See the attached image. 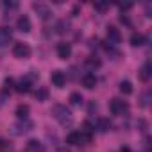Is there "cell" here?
Wrapping results in <instances>:
<instances>
[{
    "label": "cell",
    "mask_w": 152,
    "mask_h": 152,
    "mask_svg": "<svg viewBox=\"0 0 152 152\" xmlns=\"http://www.w3.org/2000/svg\"><path fill=\"white\" fill-rule=\"evenodd\" d=\"M50 113H52V116H54L59 124H63V125L72 124V111H70L66 106H63V104H56V106L50 109Z\"/></svg>",
    "instance_id": "obj_1"
},
{
    "label": "cell",
    "mask_w": 152,
    "mask_h": 152,
    "mask_svg": "<svg viewBox=\"0 0 152 152\" xmlns=\"http://www.w3.org/2000/svg\"><path fill=\"white\" fill-rule=\"evenodd\" d=\"M90 141H91V132H86V131H73L66 136L68 145H86Z\"/></svg>",
    "instance_id": "obj_2"
},
{
    "label": "cell",
    "mask_w": 152,
    "mask_h": 152,
    "mask_svg": "<svg viewBox=\"0 0 152 152\" xmlns=\"http://www.w3.org/2000/svg\"><path fill=\"white\" fill-rule=\"evenodd\" d=\"M109 111L116 116H122V115H127L129 111V104L127 100H122V99H113L109 102Z\"/></svg>",
    "instance_id": "obj_3"
},
{
    "label": "cell",
    "mask_w": 152,
    "mask_h": 152,
    "mask_svg": "<svg viewBox=\"0 0 152 152\" xmlns=\"http://www.w3.org/2000/svg\"><path fill=\"white\" fill-rule=\"evenodd\" d=\"M31 47L27 45V43H22V41H18V43H15V47H13V56L15 57H18V59H27V57H31Z\"/></svg>",
    "instance_id": "obj_4"
},
{
    "label": "cell",
    "mask_w": 152,
    "mask_h": 152,
    "mask_svg": "<svg viewBox=\"0 0 152 152\" xmlns=\"http://www.w3.org/2000/svg\"><path fill=\"white\" fill-rule=\"evenodd\" d=\"M32 9L38 13V16H39L41 20H48V18L52 16L50 7H48L47 4H43V2H34V4H32Z\"/></svg>",
    "instance_id": "obj_5"
},
{
    "label": "cell",
    "mask_w": 152,
    "mask_h": 152,
    "mask_svg": "<svg viewBox=\"0 0 152 152\" xmlns=\"http://www.w3.org/2000/svg\"><path fill=\"white\" fill-rule=\"evenodd\" d=\"M50 83L56 86V88H64V84H66V75L61 72V70H54L52 72V75H50Z\"/></svg>",
    "instance_id": "obj_6"
},
{
    "label": "cell",
    "mask_w": 152,
    "mask_h": 152,
    "mask_svg": "<svg viewBox=\"0 0 152 152\" xmlns=\"http://www.w3.org/2000/svg\"><path fill=\"white\" fill-rule=\"evenodd\" d=\"M120 41H122V34H120V31H118L115 25H109V27H107V43L118 47Z\"/></svg>",
    "instance_id": "obj_7"
},
{
    "label": "cell",
    "mask_w": 152,
    "mask_h": 152,
    "mask_svg": "<svg viewBox=\"0 0 152 152\" xmlns=\"http://www.w3.org/2000/svg\"><path fill=\"white\" fill-rule=\"evenodd\" d=\"M56 52H57V57L59 59H68L72 56V45L66 43V41H61V43H57Z\"/></svg>",
    "instance_id": "obj_8"
},
{
    "label": "cell",
    "mask_w": 152,
    "mask_h": 152,
    "mask_svg": "<svg viewBox=\"0 0 152 152\" xmlns=\"http://www.w3.org/2000/svg\"><path fill=\"white\" fill-rule=\"evenodd\" d=\"M16 29L20 31V32H31V29H32V23H31V18L27 16V15H22L18 20H16Z\"/></svg>",
    "instance_id": "obj_9"
},
{
    "label": "cell",
    "mask_w": 152,
    "mask_h": 152,
    "mask_svg": "<svg viewBox=\"0 0 152 152\" xmlns=\"http://www.w3.org/2000/svg\"><path fill=\"white\" fill-rule=\"evenodd\" d=\"M32 127H34V124H32L29 118H25V120H20V122L13 127V129H15L13 132H15V134H23V132H29Z\"/></svg>",
    "instance_id": "obj_10"
},
{
    "label": "cell",
    "mask_w": 152,
    "mask_h": 152,
    "mask_svg": "<svg viewBox=\"0 0 152 152\" xmlns=\"http://www.w3.org/2000/svg\"><path fill=\"white\" fill-rule=\"evenodd\" d=\"M138 75H140V79H141L143 83H148V81H150V77H152V66H150V63H148V61L141 64V68H140Z\"/></svg>",
    "instance_id": "obj_11"
},
{
    "label": "cell",
    "mask_w": 152,
    "mask_h": 152,
    "mask_svg": "<svg viewBox=\"0 0 152 152\" xmlns=\"http://www.w3.org/2000/svg\"><path fill=\"white\" fill-rule=\"evenodd\" d=\"M81 83H83V86H84L86 90H93V88L97 86V77H95V73H91V72L84 73L83 79H81Z\"/></svg>",
    "instance_id": "obj_12"
},
{
    "label": "cell",
    "mask_w": 152,
    "mask_h": 152,
    "mask_svg": "<svg viewBox=\"0 0 152 152\" xmlns=\"http://www.w3.org/2000/svg\"><path fill=\"white\" fill-rule=\"evenodd\" d=\"M13 39V32L9 27H0V47H6L9 45Z\"/></svg>",
    "instance_id": "obj_13"
},
{
    "label": "cell",
    "mask_w": 152,
    "mask_h": 152,
    "mask_svg": "<svg viewBox=\"0 0 152 152\" xmlns=\"http://www.w3.org/2000/svg\"><path fill=\"white\" fill-rule=\"evenodd\" d=\"M31 86H32V83H31L27 77H23V79H20V81L15 84V90H16L18 93H29V91H31Z\"/></svg>",
    "instance_id": "obj_14"
},
{
    "label": "cell",
    "mask_w": 152,
    "mask_h": 152,
    "mask_svg": "<svg viewBox=\"0 0 152 152\" xmlns=\"http://www.w3.org/2000/svg\"><path fill=\"white\" fill-rule=\"evenodd\" d=\"M29 111H31V107L27 104H18L15 115L18 116V120H25V118H29Z\"/></svg>",
    "instance_id": "obj_15"
},
{
    "label": "cell",
    "mask_w": 152,
    "mask_h": 152,
    "mask_svg": "<svg viewBox=\"0 0 152 152\" xmlns=\"http://www.w3.org/2000/svg\"><path fill=\"white\" fill-rule=\"evenodd\" d=\"M95 129H97L99 132H107V131L111 129V122H109V118H99L97 124H95Z\"/></svg>",
    "instance_id": "obj_16"
},
{
    "label": "cell",
    "mask_w": 152,
    "mask_h": 152,
    "mask_svg": "<svg viewBox=\"0 0 152 152\" xmlns=\"http://www.w3.org/2000/svg\"><path fill=\"white\" fill-rule=\"evenodd\" d=\"M27 148H29V152H45L43 143L38 141V140H29L27 141Z\"/></svg>",
    "instance_id": "obj_17"
},
{
    "label": "cell",
    "mask_w": 152,
    "mask_h": 152,
    "mask_svg": "<svg viewBox=\"0 0 152 152\" xmlns=\"http://www.w3.org/2000/svg\"><path fill=\"white\" fill-rule=\"evenodd\" d=\"M129 41H131L132 47H141V45H145V36L140 34V32H132L131 38H129Z\"/></svg>",
    "instance_id": "obj_18"
},
{
    "label": "cell",
    "mask_w": 152,
    "mask_h": 152,
    "mask_svg": "<svg viewBox=\"0 0 152 152\" xmlns=\"http://www.w3.org/2000/svg\"><path fill=\"white\" fill-rule=\"evenodd\" d=\"M100 64H102V61H100V57H97V56H90V57L86 59V66H88L90 70H97V68H100Z\"/></svg>",
    "instance_id": "obj_19"
},
{
    "label": "cell",
    "mask_w": 152,
    "mask_h": 152,
    "mask_svg": "<svg viewBox=\"0 0 152 152\" xmlns=\"http://www.w3.org/2000/svg\"><path fill=\"white\" fill-rule=\"evenodd\" d=\"M118 90L124 93V95H131L132 93V84H131V81H120V86H118Z\"/></svg>",
    "instance_id": "obj_20"
},
{
    "label": "cell",
    "mask_w": 152,
    "mask_h": 152,
    "mask_svg": "<svg viewBox=\"0 0 152 152\" xmlns=\"http://www.w3.org/2000/svg\"><path fill=\"white\" fill-rule=\"evenodd\" d=\"M34 99H36L38 102L48 100V90H47V88H38V91L34 93Z\"/></svg>",
    "instance_id": "obj_21"
},
{
    "label": "cell",
    "mask_w": 152,
    "mask_h": 152,
    "mask_svg": "<svg viewBox=\"0 0 152 152\" xmlns=\"http://www.w3.org/2000/svg\"><path fill=\"white\" fill-rule=\"evenodd\" d=\"M68 29H70V23L66 20H59L56 23V32L57 34H64V32H68Z\"/></svg>",
    "instance_id": "obj_22"
},
{
    "label": "cell",
    "mask_w": 152,
    "mask_h": 152,
    "mask_svg": "<svg viewBox=\"0 0 152 152\" xmlns=\"http://www.w3.org/2000/svg\"><path fill=\"white\" fill-rule=\"evenodd\" d=\"M83 95L79 93V91H73V93H70V104L72 106H81L83 104Z\"/></svg>",
    "instance_id": "obj_23"
},
{
    "label": "cell",
    "mask_w": 152,
    "mask_h": 152,
    "mask_svg": "<svg viewBox=\"0 0 152 152\" xmlns=\"http://www.w3.org/2000/svg\"><path fill=\"white\" fill-rule=\"evenodd\" d=\"M140 106H141V107H148V106H150V91H148V90L141 93V97H140Z\"/></svg>",
    "instance_id": "obj_24"
},
{
    "label": "cell",
    "mask_w": 152,
    "mask_h": 152,
    "mask_svg": "<svg viewBox=\"0 0 152 152\" xmlns=\"http://www.w3.org/2000/svg\"><path fill=\"white\" fill-rule=\"evenodd\" d=\"M102 47H104V50L107 52V54H111V56H118V50L115 48V45H111V43H102Z\"/></svg>",
    "instance_id": "obj_25"
},
{
    "label": "cell",
    "mask_w": 152,
    "mask_h": 152,
    "mask_svg": "<svg viewBox=\"0 0 152 152\" xmlns=\"http://www.w3.org/2000/svg\"><path fill=\"white\" fill-rule=\"evenodd\" d=\"M138 129H140L141 132H147V129H148V122H147L145 118H138Z\"/></svg>",
    "instance_id": "obj_26"
},
{
    "label": "cell",
    "mask_w": 152,
    "mask_h": 152,
    "mask_svg": "<svg viewBox=\"0 0 152 152\" xmlns=\"http://www.w3.org/2000/svg\"><path fill=\"white\" fill-rule=\"evenodd\" d=\"M95 9L100 11V13H104L106 9H109V2H95Z\"/></svg>",
    "instance_id": "obj_27"
},
{
    "label": "cell",
    "mask_w": 152,
    "mask_h": 152,
    "mask_svg": "<svg viewBox=\"0 0 152 152\" xmlns=\"http://www.w3.org/2000/svg\"><path fill=\"white\" fill-rule=\"evenodd\" d=\"M11 88H15V79H13V77H7V79L4 81V91H7V90H11Z\"/></svg>",
    "instance_id": "obj_28"
},
{
    "label": "cell",
    "mask_w": 152,
    "mask_h": 152,
    "mask_svg": "<svg viewBox=\"0 0 152 152\" xmlns=\"http://www.w3.org/2000/svg\"><path fill=\"white\" fill-rule=\"evenodd\" d=\"M2 6H4L6 9H9V11H11V9H16V7H18V2H4Z\"/></svg>",
    "instance_id": "obj_29"
},
{
    "label": "cell",
    "mask_w": 152,
    "mask_h": 152,
    "mask_svg": "<svg viewBox=\"0 0 152 152\" xmlns=\"http://www.w3.org/2000/svg\"><path fill=\"white\" fill-rule=\"evenodd\" d=\"M120 22L124 23V25H127V27H131L132 23H131V20H129V16L127 15H120Z\"/></svg>",
    "instance_id": "obj_30"
},
{
    "label": "cell",
    "mask_w": 152,
    "mask_h": 152,
    "mask_svg": "<svg viewBox=\"0 0 152 152\" xmlns=\"http://www.w3.org/2000/svg\"><path fill=\"white\" fill-rule=\"evenodd\" d=\"M118 7H120V11H129V9L132 7V4H131V2H127V4H120Z\"/></svg>",
    "instance_id": "obj_31"
},
{
    "label": "cell",
    "mask_w": 152,
    "mask_h": 152,
    "mask_svg": "<svg viewBox=\"0 0 152 152\" xmlns=\"http://www.w3.org/2000/svg\"><path fill=\"white\" fill-rule=\"evenodd\" d=\"M77 13H79V6H73V9H72V16H77Z\"/></svg>",
    "instance_id": "obj_32"
},
{
    "label": "cell",
    "mask_w": 152,
    "mask_h": 152,
    "mask_svg": "<svg viewBox=\"0 0 152 152\" xmlns=\"http://www.w3.org/2000/svg\"><path fill=\"white\" fill-rule=\"evenodd\" d=\"M145 147L147 150H150V138H145Z\"/></svg>",
    "instance_id": "obj_33"
},
{
    "label": "cell",
    "mask_w": 152,
    "mask_h": 152,
    "mask_svg": "<svg viewBox=\"0 0 152 152\" xmlns=\"http://www.w3.org/2000/svg\"><path fill=\"white\" fill-rule=\"evenodd\" d=\"M120 152H131V148H129V147H122Z\"/></svg>",
    "instance_id": "obj_34"
},
{
    "label": "cell",
    "mask_w": 152,
    "mask_h": 152,
    "mask_svg": "<svg viewBox=\"0 0 152 152\" xmlns=\"http://www.w3.org/2000/svg\"><path fill=\"white\" fill-rule=\"evenodd\" d=\"M0 143H2V140H0Z\"/></svg>",
    "instance_id": "obj_35"
}]
</instances>
